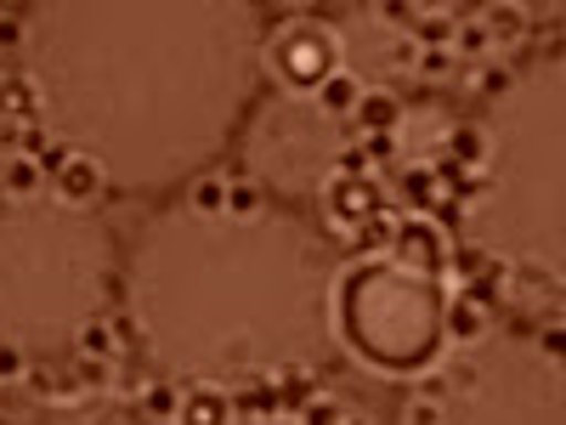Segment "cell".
Instances as JSON below:
<instances>
[{"label": "cell", "instance_id": "obj_1", "mask_svg": "<svg viewBox=\"0 0 566 425\" xmlns=\"http://www.w3.org/2000/svg\"><path fill=\"white\" fill-rule=\"evenodd\" d=\"M261 52L266 12L250 0H52L23 23V80L45 136L142 194L199 176L227 148L261 97Z\"/></svg>", "mask_w": 566, "mask_h": 425}, {"label": "cell", "instance_id": "obj_2", "mask_svg": "<svg viewBox=\"0 0 566 425\" xmlns=\"http://www.w3.org/2000/svg\"><path fill=\"white\" fill-rule=\"evenodd\" d=\"M346 261L290 210L261 221L165 205L136 227L130 341L170 386H266L340 357Z\"/></svg>", "mask_w": 566, "mask_h": 425}, {"label": "cell", "instance_id": "obj_3", "mask_svg": "<svg viewBox=\"0 0 566 425\" xmlns=\"http://www.w3.org/2000/svg\"><path fill=\"white\" fill-rule=\"evenodd\" d=\"M566 69L560 52L510 74L482 120L488 159L459 210L464 245L493 250L504 267H527L560 290L566 278V227H560V114Z\"/></svg>", "mask_w": 566, "mask_h": 425}, {"label": "cell", "instance_id": "obj_4", "mask_svg": "<svg viewBox=\"0 0 566 425\" xmlns=\"http://www.w3.org/2000/svg\"><path fill=\"white\" fill-rule=\"evenodd\" d=\"M114 232L63 199L0 194V346L23 357L74 352L114 301Z\"/></svg>", "mask_w": 566, "mask_h": 425}, {"label": "cell", "instance_id": "obj_5", "mask_svg": "<svg viewBox=\"0 0 566 425\" xmlns=\"http://www.w3.org/2000/svg\"><path fill=\"white\" fill-rule=\"evenodd\" d=\"M560 352L544 341L482 335L419 392L437 403V425H560Z\"/></svg>", "mask_w": 566, "mask_h": 425}, {"label": "cell", "instance_id": "obj_6", "mask_svg": "<svg viewBox=\"0 0 566 425\" xmlns=\"http://www.w3.org/2000/svg\"><path fill=\"white\" fill-rule=\"evenodd\" d=\"M448 290L442 278L374 256L340 278V329L380 369H419L442 346Z\"/></svg>", "mask_w": 566, "mask_h": 425}, {"label": "cell", "instance_id": "obj_7", "mask_svg": "<svg viewBox=\"0 0 566 425\" xmlns=\"http://www.w3.org/2000/svg\"><path fill=\"white\" fill-rule=\"evenodd\" d=\"M352 136L335 114H323L317 97L272 91L244 120V176L266 187V199H317L340 176V154Z\"/></svg>", "mask_w": 566, "mask_h": 425}, {"label": "cell", "instance_id": "obj_8", "mask_svg": "<svg viewBox=\"0 0 566 425\" xmlns=\"http://www.w3.org/2000/svg\"><path fill=\"white\" fill-rule=\"evenodd\" d=\"M261 69L277 80V91H290V97H317V85H323L328 74H340V45H335V29L317 23V18L277 23V29L266 34Z\"/></svg>", "mask_w": 566, "mask_h": 425}, {"label": "cell", "instance_id": "obj_9", "mask_svg": "<svg viewBox=\"0 0 566 425\" xmlns=\"http://www.w3.org/2000/svg\"><path fill=\"white\" fill-rule=\"evenodd\" d=\"M448 136H453V114L437 108V103H419V108H402L397 125H391V154L408 165V170H431L442 154H448Z\"/></svg>", "mask_w": 566, "mask_h": 425}, {"label": "cell", "instance_id": "obj_10", "mask_svg": "<svg viewBox=\"0 0 566 425\" xmlns=\"http://www.w3.org/2000/svg\"><path fill=\"white\" fill-rule=\"evenodd\" d=\"M386 256L402 261V267H413V272H431V278H442V272L453 267V245L442 239V227H437L431 216H408V221L391 232Z\"/></svg>", "mask_w": 566, "mask_h": 425}, {"label": "cell", "instance_id": "obj_11", "mask_svg": "<svg viewBox=\"0 0 566 425\" xmlns=\"http://www.w3.org/2000/svg\"><path fill=\"white\" fill-rule=\"evenodd\" d=\"M103 187H108L103 165L85 159V154H63V159L52 165V199H63V205H74V210H91V205L103 199Z\"/></svg>", "mask_w": 566, "mask_h": 425}, {"label": "cell", "instance_id": "obj_12", "mask_svg": "<svg viewBox=\"0 0 566 425\" xmlns=\"http://www.w3.org/2000/svg\"><path fill=\"white\" fill-rule=\"evenodd\" d=\"M323 194H328V221H335V232H346V239L374 216V199H380L368 182H352V176H335Z\"/></svg>", "mask_w": 566, "mask_h": 425}, {"label": "cell", "instance_id": "obj_13", "mask_svg": "<svg viewBox=\"0 0 566 425\" xmlns=\"http://www.w3.org/2000/svg\"><path fill=\"white\" fill-rule=\"evenodd\" d=\"M176 425H239V403H232V392H216V386H181Z\"/></svg>", "mask_w": 566, "mask_h": 425}, {"label": "cell", "instance_id": "obj_14", "mask_svg": "<svg viewBox=\"0 0 566 425\" xmlns=\"http://www.w3.org/2000/svg\"><path fill=\"white\" fill-rule=\"evenodd\" d=\"M29 425H136L125 408H114V403H85V397H74V403H45Z\"/></svg>", "mask_w": 566, "mask_h": 425}, {"label": "cell", "instance_id": "obj_15", "mask_svg": "<svg viewBox=\"0 0 566 425\" xmlns=\"http://www.w3.org/2000/svg\"><path fill=\"white\" fill-rule=\"evenodd\" d=\"M397 114H402V103L391 97V91H380V85H363V97H357V108H352V120H357L368 136H391Z\"/></svg>", "mask_w": 566, "mask_h": 425}, {"label": "cell", "instance_id": "obj_16", "mask_svg": "<svg viewBox=\"0 0 566 425\" xmlns=\"http://www.w3.org/2000/svg\"><path fill=\"white\" fill-rule=\"evenodd\" d=\"M442 335H453L459 346H476L482 335H493L488 329V312L470 307L464 296H448V312H442Z\"/></svg>", "mask_w": 566, "mask_h": 425}, {"label": "cell", "instance_id": "obj_17", "mask_svg": "<svg viewBox=\"0 0 566 425\" xmlns=\"http://www.w3.org/2000/svg\"><path fill=\"white\" fill-rule=\"evenodd\" d=\"M272 210V199H266V187H255L250 176H239V182H227V221H261Z\"/></svg>", "mask_w": 566, "mask_h": 425}, {"label": "cell", "instance_id": "obj_18", "mask_svg": "<svg viewBox=\"0 0 566 425\" xmlns=\"http://www.w3.org/2000/svg\"><path fill=\"white\" fill-rule=\"evenodd\" d=\"M0 194H12V199H40V194H45V170H40L29 154L7 159V170H0Z\"/></svg>", "mask_w": 566, "mask_h": 425}, {"label": "cell", "instance_id": "obj_19", "mask_svg": "<svg viewBox=\"0 0 566 425\" xmlns=\"http://www.w3.org/2000/svg\"><path fill=\"white\" fill-rule=\"evenodd\" d=\"M357 97H363V80H352V74H328V80L317 85V108L335 114L340 125H346V114L357 108Z\"/></svg>", "mask_w": 566, "mask_h": 425}, {"label": "cell", "instance_id": "obj_20", "mask_svg": "<svg viewBox=\"0 0 566 425\" xmlns=\"http://www.w3.org/2000/svg\"><path fill=\"white\" fill-rule=\"evenodd\" d=\"M181 205L193 216H227V182L221 176H193V187H187Z\"/></svg>", "mask_w": 566, "mask_h": 425}, {"label": "cell", "instance_id": "obj_21", "mask_svg": "<svg viewBox=\"0 0 566 425\" xmlns=\"http://www.w3.org/2000/svg\"><path fill=\"white\" fill-rule=\"evenodd\" d=\"M431 187H437L431 170H408V176H402V205H408L413 216H424V210H431Z\"/></svg>", "mask_w": 566, "mask_h": 425}, {"label": "cell", "instance_id": "obj_22", "mask_svg": "<svg viewBox=\"0 0 566 425\" xmlns=\"http://www.w3.org/2000/svg\"><path fill=\"white\" fill-rule=\"evenodd\" d=\"M74 346H80L85 357H103V363H114V352H119V341H114L108 329H103V318H97V323H85Z\"/></svg>", "mask_w": 566, "mask_h": 425}, {"label": "cell", "instance_id": "obj_23", "mask_svg": "<svg viewBox=\"0 0 566 425\" xmlns=\"http://www.w3.org/2000/svg\"><path fill=\"white\" fill-rule=\"evenodd\" d=\"M148 414L176 425V414H181V386H170V381H154V386H148Z\"/></svg>", "mask_w": 566, "mask_h": 425}, {"label": "cell", "instance_id": "obj_24", "mask_svg": "<svg viewBox=\"0 0 566 425\" xmlns=\"http://www.w3.org/2000/svg\"><path fill=\"white\" fill-rule=\"evenodd\" d=\"M346 419V408L335 403V397H312V403H301V414H295V425H340Z\"/></svg>", "mask_w": 566, "mask_h": 425}, {"label": "cell", "instance_id": "obj_25", "mask_svg": "<svg viewBox=\"0 0 566 425\" xmlns=\"http://www.w3.org/2000/svg\"><path fill=\"white\" fill-rule=\"evenodd\" d=\"M419 74H431V80H442L448 69H453V52H442V45H431V52H419V63H413Z\"/></svg>", "mask_w": 566, "mask_h": 425}, {"label": "cell", "instance_id": "obj_26", "mask_svg": "<svg viewBox=\"0 0 566 425\" xmlns=\"http://www.w3.org/2000/svg\"><path fill=\"white\" fill-rule=\"evenodd\" d=\"M459 45H464L470 58H476V52H488V29H482V23H464V29H459Z\"/></svg>", "mask_w": 566, "mask_h": 425}, {"label": "cell", "instance_id": "obj_27", "mask_svg": "<svg viewBox=\"0 0 566 425\" xmlns=\"http://www.w3.org/2000/svg\"><path fill=\"white\" fill-rule=\"evenodd\" d=\"M476 85L488 91V97H499V91L510 85V74H504V69H482V74H476Z\"/></svg>", "mask_w": 566, "mask_h": 425}, {"label": "cell", "instance_id": "obj_28", "mask_svg": "<svg viewBox=\"0 0 566 425\" xmlns=\"http://www.w3.org/2000/svg\"><path fill=\"white\" fill-rule=\"evenodd\" d=\"M239 425H295V419H277V414H272V419H239Z\"/></svg>", "mask_w": 566, "mask_h": 425}, {"label": "cell", "instance_id": "obj_29", "mask_svg": "<svg viewBox=\"0 0 566 425\" xmlns=\"http://www.w3.org/2000/svg\"><path fill=\"white\" fill-rule=\"evenodd\" d=\"M340 425H374V419H368V414H346Z\"/></svg>", "mask_w": 566, "mask_h": 425}]
</instances>
